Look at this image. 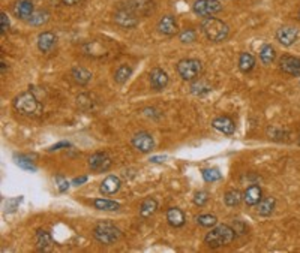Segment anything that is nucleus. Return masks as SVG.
<instances>
[{
	"label": "nucleus",
	"mask_w": 300,
	"mask_h": 253,
	"mask_svg": "<svg viewBox=\"0 0 300 253\" xmlns=\"http://www.w3.org/2000/svg\"><path fill=\"white\" fill-rule=\"evenodd\" d=\"M14 110L26 117H36L42 113V102L36 95V87H29L27 92L17 95L12 101Z\"/></svg>",
	"instance_id": "nucleus-1"
},
{
	"label": "nucleus",
	"mask_w": 300,
	"mask_h": 253,
	"mask_svg": "<svg viewBox=\"0 0 300 253\" xmlns=\"http://www.w3.org/2000/svg\"><path fill=\"white\" fill-rule=\"evenodd\" d=\"M236 231L230 225H216L204 237V244L210 249H219L236 240Z\"/></svg>",
	"instance_id": "nucleus-2"
},
{
	"label": "nucleus",
	"mask_w": 300,
	"mask_h": 253,
	"mask_svg": "<svg viewBox=\"0 0 300 253\" xmlns=\"http://www.w3.org/2000/svg\"><path fill=\"white\" fill-rule=\"evenodd\" d=\"M201 30L210 42H224L230 35V27L225 21L207 17L201 21Z\"/></svg>",
	"instance_id": "nucleus-3"
},
{
	"label": "nucleus",
	"mask_w": 300,
	"mask_h": 253,
	"mask_svg": "<svg viewBox=\"0 0 300 253\" xmlns=\"http://www.w3.org/2000/svg\"><path fill=\"white\" fill-rule=\"evenodd\" d=\"M93 237L99 244L111 246L122 238V231L111 222H98L93 228Z\"/></svg>",
	"instance_id": "nucleus-4"
},
{
	"label": "nucleus",
	"mask_w": 300,
	"mask_h": 253,
	"mask_svg": "<svg viewBox=\"0 0 300 253\" xmlns=\"http://www.w3.org/2000/svg\"><path fill=\"white\" fill-rule=\"evenodd\" d=\"M176 69L183 81H195L203 74V63L198 59H182Z\"/></svg>",
	"instance_id": "nucleus-5"
},
{
	"label": "nucleus",
	"mask_w": 300,
	"mask_h": 253,
	"mask_svg": "<svg viewBox=\"0 0 300 253\" xmlns=\"http://www.w3.org/2000/svg\"><path fill=\"white\" fill-rule=\"evenodd\" d=\"M120 5L125 6L126 9H129L132 14H135L138 18L149 17L156 9L155 0H123Z\"/></svg>",
	"instance_id": "nucleus-6"
},
{
	"label": "nucleus",
	"mask_w": 300,
	"mask_h": 253,
	"mask_svg": "<svg viewBox=\"0 0 300 253\" xmlns=\"http://www.w3.org/2000/svg\"><path fill=\"white\" fill-rule=\"evenodd\" d=\"M113 20L122 29H134L140 23V18L135 14H132L129 9L122 6L120 3H119V6L116 8V11L113 14Z\"/></svg>",
	"instance_id": "nucleus-7"
},
{
	"label": "nucleus",
	"mask_w": 300,
	"mask_h": 253,
	"mask_svg": "<svg viewBox=\"0 0 300 253\" xmlns=\"http://www.w3.org/2000/svg\"><path fill=\"white\" fill-rule=\"evenodd\" d=\"M192 11L195 15L207 18L222 11V3L219 0H195L192 5Z\"/></svg>",
	"instance_id": "nucleus-8"
},
{
	"label": "nucleus",
	"mask_w": 300,
	"mask_h": 253,
	"mask_svg": "<svg viewBox=\"0 0 300 253\" xmlns=\"http://www.w3.org/2000/svg\"><path fill=\"white\" fill-rule=\"evenodd\" d=\"M131 145L140 153H150L155 148V141H153V136L149 132L140 130L132 136Z\"/></svg>",
	"instance_id": "nucleus-9"
},
{
	"label": "nucleus",
	"mask_w": 300,
	"mask_h": 253,
	"mask_svg": "<svg viewBox=\"0 0 300 253\" xmlns=\"http://www.w3.org/2000/svg\"><path fill=\"white\" fill-rule=\"evenodd\" d=\"M87 163H89V168L93 172H105L111 166V157L105 151H95L87 159Z\"/></svg>",
	"instance_id": "nucleus-10"
},
{
	"label": "nucleus",
	"mask_w": 300,
	"mask_h": 253,
	"mask_svg": "<svg viewBox=\"0 0 300 253\" xmlns=\"http://www.w3.org/2000/svg\"><path fill=\"white\" fill-rule=\"evenodd\" d=\"M275 38L282 47H291L299 38V30L293 26H282L276 30Z\"/></svg>",
	"instance_id": "nucleus-11"
},
{
	"label": "nucleus",
	"mask_w": 300,
	"mask_h": 253,
	"mask_svg": "<svg viewBox=\"0 0 300 253\" xmlns=\"http://www.w3.org/2000/svg\"><path fill=\"white\" fill-rule=\"evenodd\" d=\"M279 69L291 77H300V57L296 56H290V54H284L279 62Z\"/></svg>",
	"instance_id": "nucleus-12"
},
{
	"label": "nucleus",
	"mask_w": 300,
	"mask_h": 253,
	"mask_svg": "<svg viewBox=\"0 0 300 253\" xmlns=\"http://www.w3.org/2000/svg\"><path fill=\"white\" fill-rule=\"evenodd\" d=\"M156 29L164 36H174L179 33V26H177V20L174 15H164L158 21Z\"/></svg>",
	"instance_id": "nucleus-13"
},
{
	"label": "nucleus",
	"mask_w": 300,
	"mask_h": 253,
	"mask_svg": "<svg viewBox=\"0 0 300 253\" xmlns=\"http://www.w3.org/2000/svg\"><path fill=\"white\" fill-rule=\"evenodd\" d=\"M149 83H150V87L153 90H164L168 86L170 78H168V74L164 69L153 68L149 74Z\"/></svg>",
	"instance_id": "nucleus-14"
},
{
	"label": "nucleus",
	"mask_w": 300,
	"mask_h": 253,
	"mask_svg": "<svg viewBox=\"0 0 300 253\" xmlns=\"http://www.w3.org/2000/svg\"><path fill=\"white\" fill-rule=\"evenodd\" d=\"M35 12V5L32 0H17L12 6V14L18 20H29Z\"/></svg>",
	"instance_id": "nucleus-15"
},
{
	"label": "nucleus",
	"mask_w": 300,
	"mask_h": 253,
	"mask_svg": "<svg viewBox=\"0 0 300 253\" xmlns=\"http://www.w3.org/2000/svg\"><path fill=\"white\" fill-rule=\"evenodd\" d=\"M57 44V36L53 32H42L38 35L36 39V47L42 54H48L53 51V48Z\"/></svg>",
	"instance_id": "nucleus-16"
},
{
	"label": "nucleus",
	"mask_w": 300,
	"mask_h": 253,
	"mask_svg": "<svg viewBox=\"0 0 300 253\" xmlns=\"http://www.w3.org/2000/svg\"><path fill=\"white\" fill-rule=\"evenodd\" d=\"M212 126H213V129H216L218 132L224 133V135H233L236 132V123L228 116H219V117L213 119Z\"/></svg>",
	"instance_id": "nucleus-17"
},
{
	"label": "nucleus",
	"mask_w": 300,
	"mask_h": 253,
	"mask_svg": "<svg viewBox=\"0 0 300 253\" xmlns=\"http://www.w3.org/2000/svg\"><path fill=\"white\" fill-rule=\"evenodd\" d=\"M122 181L117 175H107L99 186V192L102 195L108 196V195H114L120 190Z\"/></svg>",
	"instance_id": "nucleus-18"
},
{
	"label": "nucleus",
	"mask_w": 300,
	"mask_h": 253,
	"mask_svg": "<svg viewBox=\"0 0 300 253\" xmlns=\"http://www.w3.org/2000/svg\"><path fill=\"white\" fill-rule=\"evenodd\" d=\"M263 199V190L258 184H251L243 192V201L249 207H255Z\"/></svg>",
	"instance_id": "nucleus-19"
},
{
	"label": "nucleus",
	"mask_w": 300,
	"mask_h": 253,
	"mask_svg": "<svg viewBox=\"0 0 300 253\" xmlns=\"http://www.w3.org/2000/svg\"><path fill=\"white\" fill-rule=\"evenodd\" d=\"M71 78L74 80L75 84H78L81 87H86L92 81V72L87 71L83 66H74L71 69Z\"/></svg>",
	"instance_id": "nucleus-20"
},
{
	"label": "nucleus",
	"mask_w": 300,
	"mask_h": 253,
	"mask_svg": "<svg viewBox=\"0 0 300 253\" xmlns=\"http://www.w3.org/2000/svg\"><path fill=\"white\" fill-rule=\"evenodd\" d=\"M35 241H36V249L39 252H50L53 247V238L51 234L45 229H38L35 234Z\"/></svg>",
	"instance_id": "nucleus-21"
},
{
	"label": "nucleus",
	"mask_w": 300,
	"mask_h": 253,
	"mask_svg": "<svg viewBox=\"0 0 300 253\" xmlns=\"http://www.w3.org/2000/svg\"><path fill=\"white\" fill-rule=\"evenodd\" d=\"M167 222L173 228H182L186 222L185 213L177 207H170L167 210Z\"/></svg>",
	"instance_id": "nucleus-22"
},
{
	"label": "nucleus",
	"mask_w": 300,
	"mask_h": 253,
	"mask_svg": "<svg viewBox=\"0 0 300 253\" xmlns=\"http://www.w3.org/2000/svg\"><path fill=\"white\" fill-rule=\"evenodd\" d=\"M158 207H159V204H158V201L155 198H146V199L141 201L138 213H140V216L143 219H149L158 211Z\"/></svg>",
	"instance_id": "nucleus-23"
},
{
	"label": "nucleus",
	"mask_w": 300,
	"mask_h": 253,
	"mask_svg": "<svg viewBox=\"0 0 300 253\" xmlns=\"http://www.w3.org/2000/svg\"><path fill=\"white\" fill-rule=\"evenodd\" d=\"M257 213L263 217H267L270 216L273 211H275V207H276V199L273 196H266L263 198L257 205Z\"/></svg>",
	"instance_id": "nucleus-24"
},
{
	"label": "nucleus",
	"mask_w": 300,
	"mask_h": 253,
	"mask_svg": "<svg viewBox=\"0 0 300 253\" xmlns=\"http://www.w3.org/2000/svg\"><path fill=\"white\" fill-rule=\"evenodd\" d=\"M50 17H51L50 11H47V9H36V11L32 14V17L27 20V23H29L30 26L39 27V26L47 24V23L50 21Z\"/></svg>",
	"instance_id": "nucleus-25"
},
{
	"label": "nucleus",
	"mask_w": 300,
	"mask_h": 253,
	"mask_svg": "<svg viewBox=\"0 0 300 253\" xmlns=\"http://www.w3.org/2000/svg\"><path fill=\"white\" fill-rule=\"evenodd\" d=\"M275 59H276V50H275V47L270 45V44H264L260 48V60H261V63L266 65V66H269V65H272L275 62Z\"/></svg>",
	"instance_id": "nucleus-26"
},
{
	"label": "nucleus",
	"mask_w": 300,
	"mask_h": 253,
	"mask_svg": "<svg viewBox=\"0 0 300 253\" xmlns=\"http://www.w3.org/2000/svg\"><path fill=\"white\" fill-rule=\"evenodd\" d=\"M189 92L195 96H203V95H207L209 92H212V84L206 80H201V78H197L191 87H189Z\"/></svg>",
	"instance_id": "nucleus-27"
},
{
	"label": "nucleus",
	"mask_w": 300,
	"mask_h": 253,
	"mask_svg": "<svg viewBox=\"0 0 300 253\" xmlns=\"http://www.w3.org/2000/svg\"><path fill=\"white\" fill-rule=\"evenodd\" d=\"M93 207L101 211H117L120 208V204L107 198H96L93 199Z\"/></svg>",
	"instance_id": "nucleus-28"
},
{
	"label": "nucleus",
	"mask_w": 300,
	"mask_h": 253,
	"mask_svg": "<svg viewBox=\"0 0 300 253\" xmlns=\"http://www.w3.org/2000/svg\"><path fill=\"white\" fill-rule=\"evenodd\" d=\"M255 66V57L251 53H242L239 56V69L243 74H248L254 69Z\"/></svg>",
	"instance_id": "nucleus-29"
},
{
	"label": "nucleus",
	"mask_w": 300,
	"mask_h": 253,
	"mask_svg": "<svg viewBox=\"0 0 300 253\" xmlns=\"http://www.w3.org/2000/svg\"><path fill=\"white\" fill-rule=\"evenodd\" d=\"M242 201H243V193L237 189L227 190L224 195V202L227 207H237Z\"/></svg>",
	"instance_id": "nucleus-30"
},
{
	"label": "nucleus",
	"mask_w": 300,
	"mask_h": 253,
	"mask_svg": "<svg viewBox=\"0 0 300 253\" xmlns=\"http://www.w3.org/2000/svg\"><path fill=\"white\" fill-rule=\"evenodd\" d=\"M131 75H132V68L128 65H120L114 72V81L122 86L131 78Z\"/></svg>",
	"instance_id": "nucleus-31"
},
{
	"label": "nucleus",
	"mask_w": 300,
	"mask_h": 253,
	"mask_svg": "<svg viewBox=\"0 0 300 253\" xmlns=\"http://www.w3.org/2000/svg\"><path fill=\"white\" fill-rule=\"evenodd\" d=\"M92 98H93V96H92L90 93H81V95H78V96H77V104H78L80 110H83V111H90V110H93L96 101H93Z\"/></svg>",
	"instance_id": "nucleus-32"
},
{
	"label": "nucleus",
	"mask_w": 300,
	"mask_h": 253,
	"mask_svg": "<svg viewBox=\"0 0 300 253\" xmlns=\"http://www.w3.org/2000/svg\"><path fill=\"white\" fill-rule=\"evenodd\" d=\"M14 159H15V163H17L21 169L30 171V172H35V171H36V166H35L33 162L30 160V156H27V154H18V156H14Z\"/></svg>",
	"instance_id": "nucleus-33"
},
{
	"label": "nucleus",
	"mask_w": 300,
	"mask_h": 253,
	"mask_svg": "<svg viewBox=\"0 0 300 253\" xmlns=\"http://www.w3.org/2000/svg\"><path fill=\"white\" fill-rule=\"evenodd\" d=\"M201 174L206 183H215V181L222 180V174L218 168H206L201 171Z\"/></svg>",
	"instance_id": "nucleus-34"
},
{
	"label": "nucleus",
	"mask_w": 300,
	"mask_h": 253,
	"mask_svg": "<svg viewBox=\"0 0 300 253\" xmlns=\"http://www.w3.org/2000/svg\"><path fill=\"white\" fill-rule=\"evenodd\" d=\"M177 35H179V41L182 44H192V42L197 41V32L194 29H191V27H186V29L180 30Z\"/></svg>",
	"instance_id": "nucleus-35"
},
{
	"label": "nucleus",
	"mask_w": 300,
	"mask_h": 253,
	"mask_svg": "<svg viewBox=\"0 0 300 253\" xmlns=\"http://www.w3.org/2000/svg\"><path fill=\"white\" fill-rule=\"evenodd\" d=\"M195 220L203 228H213L218 225V217L213 214H200V216H197Z\"/></svg>",
	"instance_id": "nucleus-36"
},
{
	"label": "nucleus",
	"mask_w": 300,
	"mask_h": 253,
	"mask_svg": "<svg viewBox=\"0 0 300 253\" xmlns=\"http://www.w3.org/2000/svg\"><path fill=\"white\" fill-rule=\"evenodd\" d=\"M207 201H209V192H206V190L195 192V195H194V204L197 207H204L207 204Z\"/></svg>",
	"instance_id": "nucleus-37"
},
{
	"label": "nucleus",
	"mask_w": 300,
	"mask_h": 253,
	"mask_svg": "<svg viewBox=\"0 0 300 253\" xmlns=\"http://www.w3.org/2000/svg\"><path fill=\"white\" fill-rule=\"evenodd\" d=\"M56 181H57V189H59V192L60 193H65V192H68V189H69V181L63 177V175H56Z\"/></svg>",
	"instance_id": "nucleus-38"
},
{
	"label": "nucleus",
	"mask_w": 300,
	"mask_h": 253,
	"mask_svg": "<svg viewBox=\"0 0 300 253\" xmlns=\"http://www.w3.org/2000/svg\"><path fill=\"white\" fill-rule=\"evenodd\" d=\"M9 27H11L9 17H8L5 12H2V14H0V30H2V35H5V33L9 30Z\"/></svg>",
	"instance_id": "nucleus-39"
},
{
	"label": "nucleus",
	"mask_w": 300,
	"mask_h": 253,
	"mask_svg": "<svg viewBox=\"0 0 300 253\" xmlns=\"http://www.w3.org/2000/svg\"><path fill=\"white\" fill-rule=\"evenodd\" d=\"M233 228H234L236 234H239V235H245L248 232V226L243 222H240V220H234Z\"/></svg>",
	"instance_id": "nucleus-40"
},
{
	"label": "nucleus",
	"mask_w": 300,
	"mask_h": 253,
	"mask_svg": "<svg viewBox=\"0 0 300 253\" xmlns=\"http://www.w3.org/2000/svg\"><path fill=\"white\" fill-rule=\"evenodd\" d=\"M267 132H269L270 138H273V139H282V138H284V135H287L284 130H279V129H275V127L269 129Z\"/></svg>",
	"instance_id": "nucleus-41"
},
{
	"label": "nucleus",
	"mask_w": 300,
	"mask_h": 253,
	"mask_svg": "<svg viewBox=\"0 0 300 253\" xmlns=\"http://www.w3.org/2000/svg\"><path fill=\"white\" fill-rule=\"evenodd\" d=\"M66 147H71V142L69 141H60V142L54 144L53 147H50L48 151H57V150H62V148H66Z\"/></svg>",
	"instance_id": "nucleus-42"
},
{
	"label": "nucleus",
	"mask_w": 300,
	"mask_h": 253,
	"mask_svg": "<svg viewBox=\"0 0 300 253\" xmlns=\"http://www.w3.org/2000/svg\"><path fill=\"white\" fill-rule=\"evenodd\" d=\"M89 180V177L87 175H81V177H77V178H74L72 180V184L74 186H81L83 183H86Z\"/></svg>",
	"instance_id": "nucleus-43"
},
{
	"label": "nucleus",
	"mask_w": 300,
	"mask_h": 253,
	"mask_svg": "<svg viewBox=\"0 0 300 253\" xmlns=\"http://www.w3.org/2000/svg\"><path fill=\"white\" fill-rule=\"evenodd\" d=\"M21 201H23V198H21V196H20V198H17V199H11V201H8V202L11 204V207H6V208H8L6 211H14V210H15V204H20Z\"/></svg>",
	"instance_id": "nucleus-44"
},
{
	"label": "nucleus",
	"mask_w": 300,
	"mask_h": 253,
	"mask_svg": "<svg viewBox=\"0 0 300 253\" xmlns=\"http://www.w3.org/2000/svg\"><path fill=\"white\" fill-rule=\"evenodd\" d=\"M155 111H156L155 108H146V110H144V114H146L147 117H153V113H155ZM159 116H161V113H158V116H156L155 119L158 120V119H159Z\"/></svg>",
	"instance_id": "nucleus-45"
},
{
	"label": "nucleus",
	"mask_w": 300,
	"mask_h": 253,
	"mask_svg": "<svg viewBox=\"0 0 300 253\" xmlns=\"http://www.w3.org/2000/svg\"><path fill=\"white\" fill-rule=\"evenodd\" d=\"M165 159H167V156H153V157H150V162L152 163H162Z\"/></svg>",
	"instance_id": "nucleus-46"
},
{
	"label": "nucleus",
	"mask_w": 300,
	"mask_h": 253,
	"mask_svg": "<svg viewBox=\"0 0 300 253\" xmlns=\"http://www.w3.org/2000/svg\"><path fill=\"white\" fill-rule=\"evenodd\" d=\"M81 0H62V3L63 5H68V6H72V5H77V3H80Z\"/></svg>",
	"instance_id": "nucleus-47"
},
{
	"label": "nucleus",
	"mask_w": 300,
	"mask_h": 253,
	"mask_svg": "<svg viewBox=\"0 0 300 253\" xmlns=\"http://www.w3.org/2000/svg\"><path fill=\"white\" fill-rule=\"evenodd\" d=\"M297 20H300V9L297 11Z\"/></svg>",
	"instance_id": "nucleus-48"
},
{
	"label": "nucleus",
	"mask_w": 300,
	"mask_h": 253,
	"mask_svg": "<svg viewBox=\"0 0 300 253\" xmlns=\"http://www.w3.org/2000/svg\"><path fill=\"white\" fill-rule=\"evenodd\" d=\"M297 142H299V145H300V135H299V141H297Z\"/></svg>",
	"instance_id": "nucleus-49"
}]
</instances>
